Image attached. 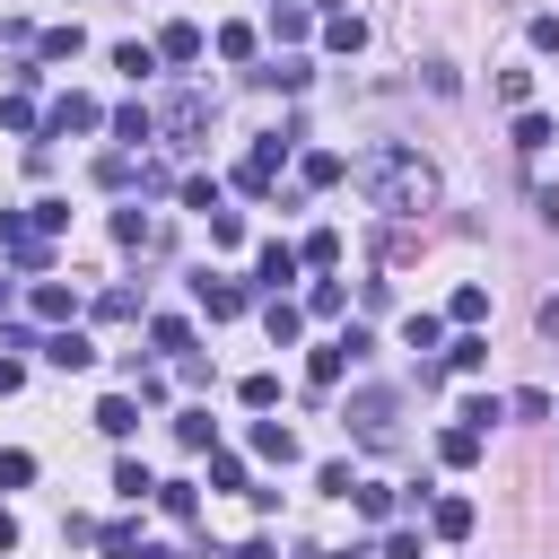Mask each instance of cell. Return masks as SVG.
I'll return each mask as SVG.
<instances>
[{
	"label": "cell",
	"mask_w": 559,
	"mask_h": 559,
	"mask_svg": "<svg viewBox=\"0 0 559 559\" xmlns=\"http://www.w3.org/2000/svg\"><path fill=\"white\" fill-rule=\"evenodd\" d=\"M349 175H358V192H367L384 218H419V210H437V166H428L419 148H367Z\"/></svg>",
	"instance_id": "6da1fadb"
},
{
	"label": "cell",
	"mask_w": 559,
	"mask_h": 559,
	"mask_svg": "<svg viewBox=\"0 0 559 559\" xmlns=\"http://www.w3.org/2000/svg\"><path fill=\"white\" fill-rule=\"evenodd\" d=\"M393 419H402V393H384V384H358V393H349V411H341V428H349L358 445H384V437H393Z\"/></svg>",
	"instance_id": "7a4b0ae2"
},
{
	"label": "cell",
	"mask_w": 559,
	"mask_h": 559,
	"mask_svg": "<svg viewBox=\"0 0 559 559\" xmlns=\"http://www.w3.org/2000/svg\"><path fill=\"white\" fill-rule=\"evenodd\" d=\"M297 271H306V253H297V245H280V236H271V245H253V280H262L271 297H280Z\"/></svg>",
	"instance_id": "3957f363"
},
{
	"label": "cell",
	"mask_w": 559,
	"mask_h": 559,
	"mask_svg": "<svg viewBox=\"0 0 559 559\" xmlns=\"http://www.w3.org/2000/svg\"><path fill=\"white\" fill-rule=\"evenodd\" d=\"M96 122H105V105H96V96H52V114H44V131H52V140L96 131Z\"/></svg>",
	"instance_id": "277c9868"
},
{
	"label": "cell",
	"mask_w": 559,
	"mask_h": 559,
	"mask_svg": "<svg viewBox=\"0 0 559 559\" xmlns=\"http://www.w3.org/2000/svg\"><path fill=\"white\" fill-rule=\"evenodd\" d=\"M157 131H175V140H201V131H210V96H201V87H183V96L157 114Z\"/></svg>",
	"instance_id": "5b68a950"
},
{
	"label": "cell",
	"mask_w": 559,
	"mask_h": 559,
	"mask_svg": "<svg viewBox=\"0 0 559 559\" xmlns=\"http://www.w3.org/2000/svg\"><path fill=\"white\" fill-rule=\"evenodd\" d=\"M349 367H358V349H349V341H323V349H314V358H306V384H314V393H323V384H341V376H349Z\"/></svg>",
	"instance_id": "8992f818"
},
{
	"label": "cell",
	"mask_w": 559,
	"mask_h": 559,
	"mask_svg": "<svg viewBox=\"0 0 559 559\" xmlns=\"http://www.w3.org/2000/svg\"><path fill=\"white\" fill-rule=\"evenodd\" d=\"M323 44H332V52H367V17H358V9H332V17H323Z\"/></svg>",
	"instance_id": "52a82bcc"
},
{
	"label": "cell",
	"mask_w": 559,
	"mask_h": 559,
	"mask_svg": "<svg viewBox=\"0 0 559 559\" xmlns=\"http://www.w3.org/2000/svg\"><path fill=\"white\" fill-rule=\"evenodd\" d=\"M35 314H44V323H70V314H79V288H70V280H35Z\"/></svg>",
	"instance_id": "ba28073f"
},
{
	"label": "cell",
	"mask_w": 559,
	"mask_h": 559,
	"mask_svg": "<svg viewBox=\"0 0 559 559\" xmlns=\"http://www.w3.org/2000/svg\"><path fill=\"white\" fill-rule=\"evenodd\" d=\"M192 297L210 306V323H227V314H245V288H236V280H192Z\"/></svg>",
	"instance_id": "9c48e42d"
},
{
	"label": "cell",
	"mask_w": 559,
	"mask_h": 559,
	"mask_svg": "<svg viewBox=\"0 0 559 559\" xmlns=\"http://www.w3.org/2000/svg\"><path fill=\"white\" fill-rule=\"evenodd\" d=\"M44 358L79 376V367H96V341H87V332H52V341H44Z\"/></svg>",
	"instance_id": "30bf717a"
},
{
	"label": "cell",
	"mask_w": 559,
	"mask_h": 559,
	"mask_svg": "<svg viewBox=\"0 0 559 559\" xmlns=\"http://www.w3.org/2000/svg\"><path fill=\"white\" fill-rule=\"evenodd\" d=\"M253 454H262V463H280V472H288V463H297V437H288V428H280V419H253Z\"/></svg>",
	"instance_id": "8fae6325"
},
{
	"label": "cell",
	"mask_w": 559,
	"mask_h": 559,
	"mask_svg": "<svg viewBox=\"0 0 559 559\" xmlns=\"http://www.w3.org/2000/svg\"><path fill=\"white\" fill-rule=\"evenodd\" d=\"M157 61H201V26H192V17H175V26L157 35Z\"/></svg>",
	"instance_id": "7c38bea8"
},
{
	"label": "cell",
	"mask_w": 559,
	"mask_h": 559,
	"mask_svg": "<svg viewBox=\"0 0 559 559\" xmlns=\"http://www.w3.org/2000/svg\"><path fill=\"white\" fill-rule=\"evenodd\" d=\"M96 428H105V437H131V428H140V402H131V393H105V402H96Z\"/></svg>",
	"instance_id": "4fadbf2b"
},
{
	"label": "cell",
	"mask_w": 559,
	"mask_h": 559,
	"mask_svg": "<svg viewBox=\"0 0 559 559\" xmlns=\"http://www.w3.org/2000/svg\"><path fill=\"white\" fill-rule=\"evenodd\" d=\"M428 524H437V542H463V533H472V498H437Z\"/></svg>",
	"instance_id": "5bb4252c"
},
{
	"label": "cell",
	"mask_w": 559,
	"mask_h": 559,
	"mask_svg": "<svg viewBox=\"0 0 559 559\" xmlns=\"http://www.w3.org/2000/svg\"><path fill=\"white\" fill-rule=\"evenodd\" d=\"M35 52H44V61H79V52H87V35H79V26H44V35H35Z\"/></svg>",
	"instance_id": "9a60e30c"
},
{
	"label": "cell",
	"mask_w": 559,
	"mask_h": 559,
	"mask_svg": "<svg viewBox=\"0 0 559 559\" xmlns=\"http://www.w3.org/2000/svg\"><path fill=\"white\" fill-rule=\"evenodd\" d=\"M0 131H44V114H35V96H26V87H9V96H0Z\"/></svg>",
	"instance_id": "2e32d148"
},
{
	"label": "cell",
	"mask_w": 559,
	"mask_h": 559,
	"mask_svg": "<svg viewBox=\"0 0 559 559\" xmlns=\"http://www.w3.org/2000/svg\"><path fill=\"white\" fill-rule=\"evenodd\" d=\"M559 131H550V114H533V105H515V148L533 157V148H550Z\"/></svg>",
	"instance_id": "e0dca14e"
},
{
	"label": "cell",
	"mask_w": 559,
	"mask_h": 559,
	"mask_svg": "<svg viewBox=\"0 0 559 559\" xmlns=\"http://www.w3.org/2000/svg\"><path fill=\"white\" fill-rule=\"evenodd\" d=\"M114 236H122V245H157L166 227H157V218H148L140 201H131V210H114Z\"/></svg>",
	"instance_id": "ac0fdd59"
},
{
	"label": "cell",
	"mask_w": 559,
	"mask_h": 559,
	"mask_svg": "<svg viewBox=\"0 0 559 559\" xmlns=\"http://www.w3.org/2000/svg\"><path fill=\"white\" fill-rule=\"evenodd\" d=\"M262 332H271V341H280V349H288V341H297V332H306V314H297V306H288V297H271V306H262Z\"/></svg>",
	"instance_id": "d6986e66"
},
{
	"label": "cell",
	"mask_w": 559,
	"mask_h": 559,
	"mask_svg": "<svg viewBox=\"0 0 559 559\" xmlns=\"http://www.w3.org/2000/svg\"><path fill=\"white\" fill-rule=\"evenodd\" d=\"M175 437H183L192 454H210V445H218V419H210V411H175Z\"/></svg>",
	"instance_id": "ffe728a7"
},
{
	"label": "cell",
	"mask_w": 559,
	"mask_h": 559,
	"mask_svg": "<svg viewBox=\"0 0 559 559\" xmlns=\"http://www.w3.org/2000/svg\"><path fill=\"white\" fill-rule=\"evenodd\" d=\"M437 454H445L454 472H472V463H480V428H445V437H437Z\"/></svg>",
	"instance_id": "44dd1931"
},
{
	"label": "cell",
	"mask_w": 559,
	"mask_h": 559,
	"mask_svg": "<svg viewBox=\"0 0 559 559\" xmlns=\"http://www.w3.org/2000/svg\"><path fill=\"white\" fill-rule=\"evenodd\" d=\"M253 79H262V87H288V96H297V87H306V79H314V70H306V61H297V52H288V61H262V70H253Z\"/></svg>",
	"instance_id": "7402d4cb"
},
{
	"label": "cell",
	"mask_w": 559,
	"mask_h": 559,
	"mask_svg": "<svg viewBox=\"0 0 559 559\" xmlns=\"http://www.w3.org/2000/svg\"><path fill=\"white\" fill-rule=\"evenodd\" d=\"M297 175H306V183H341V175H349V157H332V148H306V157H297Z\"/></svg>",
	"instance_id": "603a6c76"
},
{
	"label": "cell",
	"mask_w": 559,
	"mask_h": 559,
	"mask_svg": "<svg viewBox=\"0 0 559 559\" xmlns=\"http://www.w3.org/2000/svg\"><path fill=\"white\" fill-rule=\"evenodd\" d=\"M445 314H454V323H463V332H472V323H480V314H489V288H480V280H463V288H454V306H445Z\"/></svg>",
	"instance_id": "cb8c5ba5"
},
{
	"label": "cell",
	"mask_w": 559,
	"mask_h": 559,
	"mask_svg": "<svg viewBox=\"0 0 559 559\" xmlns=\"http://www.w3.org/2000/svg\"><path fill=\"white\" fill-rule=\"evenodd\" d=\"M271 26H280V35H288V44H297V35H306V26H314V9H306V0H271Z\"/></svg>",
	"instance_id": "d4e9b609"
},
{
	"label": "cell",
	"mask_w": 559,
	"mask_h": 559,
	"mask_svg": "<svg viewBox=\"0 0 559 559\" xmlns=\"http://www.w3.org/2000/svg\"><path fill=\"white\" fill-rule=\"evenodd\" d=\"M148 341H157V349H175V358H183V349H192V323H183V314H157V323H148Z\"/></svg>",
	"instance_id": "484cf974"
},
{
	"label": "cell",
	"mask_w": 559,
	"mask_h": 559,
	"mask_svg": "<svg viewBox=\"0 0 559 559\" xmlns=\"http://www.w3.org/2000/svg\"><path fill=\"white\" fill-rule=\"evenodd\" d=\"M445 367H454V376H472V367H489V341H480V332H463V341L445 349Z\"/></svg>",
	"instance_id": "4316f807"
},
{
	"label": "cell",
	"mask_w": 559,
	"mask_h": 559,
	"mask_svg": "<svg viewBox=\"0 0 559 559\" xmlns=\"http://www.w3.org/2000/svg\"><path fill=\"white\" fill-rule=\"evenodd\" d=\"M114 70H131V79H148V70H157V44H114Z\"/></svg>",
	"instance_id": "83f0119b"
},
{
	"label": "cell",
	"mask_w": 559,
	"mask_h": 559,
	"mask_svg": "<svg viewBox=\"0 0 559 559\" xmlns=\"http://www.w3.org/2000/svg\"><path fill=\"white\" fill-rule=\"evenodd\" d=\"M114 131H122V140H157V114H148V105H122Z\"/></svg>",
	"instance_id": "f1b7e54d"
},
{
	"label": "cell",
	"mask_w": 559,
	"mask_h": 559,
	"mask_svg": "<svg viewBox=\"0 0 559 559\" xmlns=\"http://www.w3.org/2000/svg\"><path fill=\"white\" fill-rule=\"evenodd\" d=\"M96 183H105V192H131V183H140V157H105Z\"/></svg>",
	"instance_id": "f546056e"
},
{
	"label": "cell",
	"mask_w": 559,
	"mask_h": 559,
	"mask_svg": "<svg viewBox=\"0 0 559 559\" xmlns=\"http://www.w3.org/2000/svg\"><path fill=\"white\" fill-rule=\"evenodd\" d=\"M297 253H306V262H314V271H332V262H341V236H332V227H314V236H306V245H297Z\"/></svg>",
	"instance_id": "4dcf8cb0"
},
{
	"label": "cell",
	"mask_w": 559,
	"mask_h": 559,
	"mask_svg": "<svg viewBox=\"0 0 559 559\" xmlns=\"http://www.w3.org/2000/svg\"><path fill=\"white\" fill-rule=\"evenodd\" d=\"M96 314H105V323H131V314H140V288H105Z\"/></svg>",
	"instance_id": "1f68e13d"
},
{
	"label": "cell",
	"mask_w": 559,
	"mask_h": 559,
	"mask_svg": "<svg viewBox=\"0 0 559 559\" xmlns=\"http://www.w3.org/2000/svg\"><path fill=\"white\" fill-rule=\"evenodd\" d=\"M236 402H245V411H271V402H280V376H245Z\"/></svg>",
	"instance_id": "d6a6232c"
},
{
	"label": "cell",
	"mask_w": 559,
	"mask_h": 559,
	"mask_svg": "<svg viewBox=\"0 0 559 559\" xmlns=\"http://www.w3.org/2000/svg\"><path fill=\"white\" fill-rule=\"evenodd\" d=\"M114 489H122V498H157V480H148V472H140V463H131V454H122V463H114Z\"/></svg>",
	"instance_id": "836d02e7"
},
{
	"label": "cell",
	"mask_w": 559,
	"mask_h": 559,
	"mask_svg": "<svg viewBox=\"0 0 559 559\" xmlns=\"http://www.w3.org/2000/svg\"><path fill=\"white\" fill-rule=\"evenodd\" d=\"M507 419H550V393H533V384H524V393H507Z\"/></svg>",
	"instance_id": "e575fe53"
},
{
	"label": "cell",
	"mask_w": 559,
	"mask_h": 559,
	"mask_svg": "<svg viewBox=\"0 0 559 559\" xmlns=\"http://www.w3.org/2000/svg\"><path fill=\"white\" fill-rule=\"evenodd\" d=\"M489 419H507V402H498V393H472V402H463V428H489Z\"/></svg>",
	"instance_id": "d590c367"
},
{
	"label": "cell",
	"mask_w": 559,
	"mask_h": 559,
	"mask_svg": "<svg viewBox=\"0 0 559 559\" xmlns=\"http://www.w3.org/2000/svg\"><path fill=\"white\" fill-rule=\"evenodd\" d=\"M157 507H166V515H192L201 498H192V480H157Z\"/></svg>",
	"instance_id": "8d00e7d4"
},
{
	"label": "cell",
	"mask_w": 559,
	"mask_h": 559,
	"mask_svg": "<svg viewBox=\"0 0 559 559\" xmlns=\"http://www.w3.org/2000/svg\"><path fill=\"white\" fill-rule=\"evenodd\" d=\"M349 498H358V515H393V489H384V480H358Z\"/></svg>",
	"instance_id": "74e56055"
},
{
	"label": "cell",
	"mask_w": 559,
	"mask_h": 559,
	"mask_svg": "<svg viewBox=\"0 0 559 559\" xmlns=\"http://www.w3.org/2000/svg\"><path fill=\"white\" fill-rule=\"evenodd\" d=\"M218 52L227 61H253V26H218Z\"/></svg>",
	"instance_id": "f35d334b"
},
{
	"label": "cell",
	"mask_w": 559,
	"mask_h": 559,
	"mask_svg": "<svg viewBox=\"0 0 559 559\" xmlns=\"http://www.w3.org/2000/svg\"><path fill=\"white\" fill-rule=\"evenodd\" d=\"M183 210H201V218H210V210H218V183H210V175H192V183H183Z\"/></svg>",
	"instance_id": "ab89813d"
},
{
	"label": "cell",
	"mask_w": 559,
	"mask_h": 559,
	"mask_svg": "<svg viewBox=\"0 0 559 559\" xmlns=\"http://www.w3.org/2000/svg\"><path fill=\"white\" fill-rule=\"evenodd\" d=\"M26 218H35V227H44V236H61V227H70V201H35V210H26Z\"/></svg>",
	"instance_id": "60d3db41"
},
{
	"label": "cell",
	"mask_w": 559,
	"mask_h": 559,
	"mask_svg": "<svg viewBox=\"0 0 559 559\" xmlns=\"http://www.w3.org/2000/svg\"><path fill=\"white\" fill-rule=\"evenodd\" d=\"M210 245H245V218L236 210H210Z\"/></svg>",
	"instance_id": "b9f144b4"
},
{
	"label": "cell",
	"mask_w": 559,
	"mask_h": 559,
	"mask_svg": "<svg viewBox=\"0 0 559 559\" xmlns=\"http://www.w3.org/2000/svg\"><path fill=\"white\" fill-rule=\"evenodd\" d=\"M210 480H218V489H245V463H236V454H218V445H210Z\"/></svg>",
	"instance_id": "7bdbcfd3"
},
{
	"label": "cell",
	"mask_w": 559,
	"mask_h": 559,
	"mask_svg": "<svg viewBox=\"0 0 559 559\" xmlns=\"http://www.w3.org/2000/svg\"><path fill=\"white\" fill-rule=\"evenodd\" d=\"M35 480V454H0V489H26Z\"/></svg>",
	"instance_id": "ee69618b"
},
{
	"label": "cell",
	"mask_w": 559,
	"mask_h": 559,
	"mask_svg": "<svg viewBox=\"0 0 559 559\" xmlns=\"http://www.w3.org/2000/svg\"><path fill=\"white\" fill-rule=\"evenodd\" d=\"M524 35H533V52H559V17H550V9H542V17L524 26Z\"/></svg>",
	"instance_id": "f6af8a7d"
},
{
	"label": "cell",
	"mask_w": 559,
	"mask_h": 559,
	"mask_svg": "<svg viewBox=\"0 0 559 559\" xmlns=\"http://www.w3.org/2000/svg\"><path fill=\"white\" fill-rule=\"evenodd\" d=\"M384 559H419V533H384Z\"/></svg>",
	"instance_id": "bcb514c9"
},
{
	"label": "cell",
	"mask_w": 559,
	"mask_h": 559,
	"mask_svg": "<svg viewBox=\"0 0 559 559\" xmlns=\"http://www.w3.org/2000/svg\"><path fill=\"white\" fill-rule=\"evenodd\" d=\"M17 384H26V367H17V358H0V393H17Z\"/></svg>",
	"instance_id": "7dc6e473"
},
{
	"label": "cell",
	"mask_w": 559,
	"mask_h": 559,
	"mask_svg": "<svg viewBox=\"0 0 559 559\" xmlns=\"http://www.w3.org/2000/svg\"><path fill=\"white\" fill-rule=\"evenodd\" d=\"M0 550H17V515L9 507H0Z\"/></svg>",
	"instance_id": "c3c4849f"
},
{
	"label": "cell",
	"mask_w": 559,
	"mask_h": 559,
	"mask_svg": "<svg viewBox=\"0 0 559 559\" xmlns=\"http://www.w3.org/2000/svg\"><path fill=\"white\" fill-rule=\"evenodd\" d=\"M533 210H542V218H550V227H559V192H542V201H533Z\"/></svg>",
	"instance_id": "681fc988"
},
{
	"label": "cell",
	"mask_w": 559,
	"mask_h": 559,
	"mask_svg": "<svg viewBox=\"0 0 559 559\" xmlns=\"http://www.w3.org/2000/svg\"><path fill=\"white\" fill-rule=\"evenodd\" d=\"M236 559H280V550H271V542H245V550H236Z\"/></svg>",
	"instance_id": "f907efd6"
},
{
	"label": "cell",
	"mask_w": 559,
	"mask_h": 559,
	"mask_svg": "<svg viewBox=\"0 0 559 559\" xmlns=\"http://www.w3.org/2000/svg\"><path fill=\"white\" fill-rule=\"evenodd\" d=\"M140 559H175V550H140Z\"/></svg>",
	"instance_id": "816d5d0a"
},
{
	"label": "cell",
	"mask_w": 559,
	"mask_h": 559,
	"mask_svg": "<svg viewBox=\"0 0 559 559\" xmlns=\"http://www.w3.org/2000/svg\"><path fill=\"white\" fill-rule=\"evenodd\" d=\"M0 314H9V280H0Z\"/></svg>",
	"instance_id": "f5cc1de1"
}]
</instances>
